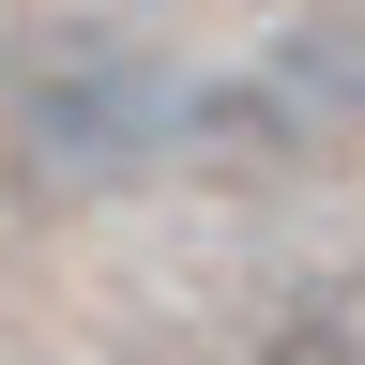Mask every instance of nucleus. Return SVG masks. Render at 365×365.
<instances>
[{
	"label": "nucleus",
	"instance_id": "2",
	"mask_svg": "<svg viewBox=\"0 0 365 365\" xmlns=\"http://www.w3.org/2000/svg\"><path fill=\"white\" fill-rule=\"evenodd\" d=\"M350 107H365V46H350V31H304L289 61H259L244 91H228V122H274L289 153H319V137H350Z\"/></svg>",
	"mask_w": 365,
	"mask_h": 365
},
{
	"label": "nucleus",
	"instance_id": "1",
	"mask_svg": "<svg viewBox=\"0 0 365 365\" xmlns=\"http://www.w3.org/2000/svg\"><path fill=\"white\" fill-rule=\"evenodd\" d=\"M182 137H198V91H182L122 16H61V31L16 61V153H31L46 182H76V198L168 168Z\"/></svg>",
	"mask_w": 365,
	"mask_h": 365
}]
</instances>
